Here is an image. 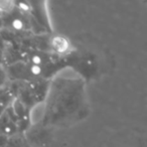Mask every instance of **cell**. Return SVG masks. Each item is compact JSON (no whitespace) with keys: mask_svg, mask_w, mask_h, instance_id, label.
Returning a JSON list of instances; mask_svg holds the SVG:
<instances>
[{"mask_svg":"<svg viewBox=\"0 0 147 147\" xmlns=\"http://www.w3.org/2000/svg\"><path fill=\"white\" fill-rule=\"evenodd\" d=\"M53 47L59 53H65L69 49V41L61 36L55 37L53 39Z\"/></svg>","mask_w":147,"mask_h":147,"instance_id":"obj_2","label":"cell"},{"mask_svg":"<svg viewBox=\"0 0 147 147\" xmlns=\"http://www.w3.org/2000/svg\"><path fill=\"white\" fill-rule=\"evenodd\" d=\"M14 109H15V112H16V114H18V115H22L23 114V106H22V104H21L20 102H18V101L15 103Z\"/></svg>","mask_w":147,"mask_h":147,"instance_id":"obj_4","label":"cell"},{"mask_svg":"<svg viewBox=\"0 0 147 147\" xmlns=\"http://www.w3.org/2000/svg\"><path fill=\"white\" fill-rule=\"evenodd\" d=\"M7 139L6 136H3V135H0V147H4L5 143H6Z\"/></svg>","mask_w":147,"mask_h":147,"instance_id":"obj_6","label":"cell"},{"mask_svg":"<svg viewBox=\"0 0 147 147\" xmlns=\"http://www.w3.org/2000/svg\"><path fill=\"white\" fill-rule=\"evenodd\" d=\"M13 8V2L10 1H0V10L9 11Z\"/></svg>","mask_w":147,"mask_h":147,"instance_id":"obj_3","label":"cell"},{"mask_svg":"<svg viewBox=\"0 0 147 147\" xmlns=\"http://www.w3.org/2000/svg\"><path fill=\"white\" fill-rule=\"evenodd\" d=\"M45 111V103H39L36 106H34L32 108V110L30 111V120L32 123H37L43 118Z\"/></svg>","mask_w":147,"mask_h":147,"instance_id":"obj_1","label":"cell"},{"mask_svg":"<svg viewBox=\"0 0 147 147\" xmlns=\"http://www.w3.org/2000/svg\"><path fill=\"white\" fill-rule=\"evenodd\" d=\"M12 24H13V26H14L16 29H20L21 27L23 26V24H22V22H21V20H18V19H15V20L12 22Z\"/></svg>","mask_w":147,"mask_h":147,"instance_id":"obj_5","label":"cell"},{"mask_svg":"<svg viewBox=\"0 0 147 147\" xmlns=\"http://www.w3.org/2000/svg\"><path fill=\"white\" fill-rule=\"evenodd\" d=\"M1 25H2V20H1V18H0V27H1Z\"/></svg>","mask_w":147,"mask_h":147,"instance_id":"obj_7","label":"cell"}]
</instances>
